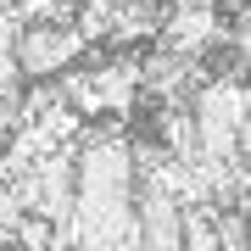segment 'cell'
Listing matches in <instances>:
<instances>
[{
	"label": "cell",
	"mask_w": 251,
	"mask_h": 251,
	"mask_svg": "<svg viewBox=\"0 0 251 251\" xmlns=\"http://www.w3.org/2000/svg\"><path fill=\"white\" fill-rule=\"evenodd\" d=\"M190 112V140L201 162L218 168H240L246 151V90L240 78H201V90L184 100Z\"/></svg>",
	"instance_id": "6da1fadb"
},
{
	"label": "cell",
	"mask_w": 251,
	"mask_h": 251,
	"mask_svg": "<svg viewBox=\"0 0 251 251\" xmlns=\"http://www.w3.org/2000/svg\"><path fill=\"white\" fill-rule=\"evenodd\" d=\"M84 45H90V39H84L73 23L39 17V23H23L17 28V39H11V62H17V73H28V78H56L67 62L84 56Z\"/></svg>",
	"instance_id": "7a4b0ae2"
}]
</instances>
